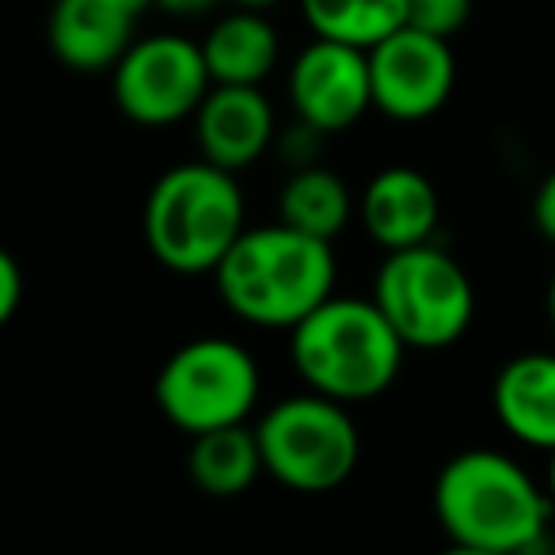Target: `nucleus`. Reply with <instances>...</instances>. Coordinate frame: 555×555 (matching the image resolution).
Returning <instances> with one entry per match:
<instances>
[{"label": "nucleus", "instance_id": "f257e3e1", "mask_svg": "<svg viewBox=\"0 0 555 555\" xmlns=\"http://www.w3.org/2000/svg\"><path fill=\"white\" fill-rule=\"evenodd\" d=\"M332 240L289 229L286 221L247 224L244 236L214 270L224 309L259 332H294L305 317L335 297Z\"/></svg>", "mask_w": 555, "mask_h": 555}, {"label": "nucleus", "instance_id": "b1692460", "mask_svg": "<svg viewBox=\"0 0 555 555\" xmlns=\"http://www.w3.org/2000/svg\"><path fill=\"white\" fill-rule=\"evenodd\" d=\"M232 9H251V12H274V9H282L286 0H229Z\"/></svg>", "mask_w": 555, "mask_h": 555}, {"label": "nucleus", "instance_id": "2eb2a0df", "mask_svg": "<svg viewBox=\"0 0 555 555\" xmlns=\"http://www.w3.org/2000/svg\"><path fill=\"white\" fill-rule=\"evenodd\" d=\"M202 54L214 85L262 88L282 62V35L270 12L229 9L202 35Z\"/></svg>", "mask_w": 555, "mask_h": 555}, {"label": "nucleus", "instance_id": "a211bd4d", "mask_svg": "<svg viewBox=\"0 0 555 555\" xmlns=\"http://www.w3.org/2000/svg\"><path fill=\"white\" fill-rule=\"evenodd\" d=\"M312 39H332L343 47L373 50L408 27V0H297Z\"/></svg>", "mask_w": 555, "mask_h": 555}, {"label": "nucleus", "instance_id": "dca6fc26", "mask_svg": "<svg viewBox=\"0 0 555 555\" xmlns=\"http://www.w3.org/2000/svg\"><path fill=\"white\" fill-rule=\"evenodd\" d=\"M186 468H191L194 487L206 491L209 499H236L247 487H255V479L267 476L259 434L247 423L198 434L186 453Z\"/></svg>", "mask_w": 555, "mask_h": 555}, {"label": "nucleus", "instance_id": "7ed1b4c3", "mask_svg": "<svg viewBox=\"0 0 555 555\" xmlns=\"http://www.w3.org/2000/svg\"><path fill=\"white\" fill-rule=\"evenodd\" d=\"M408 343L373 297H327L289 332V362L309 392L365 403L396 385Z\"/></svg>", "mask_w": 555, "mask_h": 555}, {"label": "nucleus", "instance_id": "bb28decb", "mask_svg": "<svg viewBox=\"0 0 555 555\" xmlns=\"http://www.w3.org/2000/svg\"><path fill=\"white\" fill-rule=\"evenodd\" d=\"M547 324H552V332H555V274H552V282H547Z\"/></svg>", "mask_w": 555, "mask_h": 555}, {"label": "nucleus", "instance_id": "ddd939ff", "mask_svg": "<svg viewBox=\"0 0 555 555\" xmlns=\"http://www.w3.org/2000/svg\"><path fill=\"white\" fill-rule=\"evenodd\" d=\"M358 217L373 244L385 247V255L434 244L441 221L438 186L411 164H388L365 183Z\"/></svg>", "mask_w": 555, "mask_h": 555}, {"label": "nucleus", "instance_id": "1a4fd4ad", "mask_svg": "<svg viewBox=\"0 0 555 555\" xmlns=\"http://www.w3.org/2000/svg\"><path fill=\"white\" fill-rule=\"evenodd\" d=\"M373 111L392 122H426L456 88V57L449 39L400 27L370 50Z\"/></svg>", "mask_w": 555, "mask_h": 555}, {"label": "nucleus", "instance_id": "9d476101", "mask_svg": "<svg viewBox=\"0 0 555 555\" xmlns=\"http://www.w3.org/2000/svg\"><path fill=\"white\" fill-rule=\"evenodd\" d=\"M286 100L297 122L324 138L358 126L373 111L370 50L309 39L286 69Z\"/></svg>", "mask_w": 555, "mask_h": 555}, {"label": "nucleus", "instance_id": "f3484780", "mask_svg": "<svg viewBox=\"0 0 555 555\" xmlns=\"http://www.w3.org/2000/svg\"><path fill=\"white\" fill-rule=\"evenodd\" d=\"M354 214L358 202L350 194L347 179L335 176L324 164L294 168L286 183H282V194H278V221H286L289 229H301L320 240L343 236L347 224L354 221Z\"/></svg>", "mask_w": 555, "mask_h": 555}, {"label": "nucleus", "instance_id": "aec40b11", "mask_svg": "<svg viewBox=\"0 0 555 555\" xmlns=\"http://www.w3.org/2000/svg\"><path fill=\"white\" fill-rule=\"evenodd\" d=\"M24 297H27L24 267H20L12 251H0V324L16 320V312L24 309Z\"/></svg>", "mask_w": 555, "mask_h": 555}, {"label": "nucleus", "instance_id": "6ab92c4d", "mask_svg": "<svg viewBox=\"0 0 555 555\" xmlns=\"http://www.w3.org/2000/svg\"><path fill=\"white\" fill-rule=\"evenodd\" d=\"M472 0H408V27L438 39H453L468 27Z\"/></svg>", "mask_w": 555, "mask_h": 555}, {"label": "nucleus", "instance_id": "4be33fe9", "mask_svg": "<svg viewBox=\"0 0 555 555\" xmlns=\"http://www.w3.org/2000/svg\"><path fill=\"white\" fill-rule=\"evenodd\" d=\"M532 224L547 244H555V171H547L544 183L532 194Z\"/></svg>", "mask_w": 555, "mask_h": 555}, {"label": "nucleus", "instance_id": "412c9836", "mask_svg": "<svg viewBox=\"0 0 555 555\" xmlns=\"http://www.w3.org/2000/svg\"><path fill=\"white\" fill-rule=\"evenodd\" d=\"M320 138H324L320 130H312V126H305V122H294L278 138V149H282V156H286L294 168H309V164H317Z\"/></svg>", "mask_w": 555, "mask_h": 555}, {"label": "nucleus", "instance_id": "5701e85b", "mask_svg": "<svg viewBox=\"0 0 555 555\" xmlns=\"http://www.w3.org/2000/svg\"><path fill=\"white\" fill-rule=\"evenodd\" d=\"M221 0H156V9L168 12V16H202Z\"/></svg>", "mask_w": 555, "mask_h": 555}, {"label": "nucleus", "instance_id": "6e6552de", "mask_svg": "<svg viewBox=\"0 0 555 555\" xmlns=\"http://www.w3.org/2000/svg\"><path fill=\"white\" fill-rule=\"evenodd\" d=\"M214 77H209L202 39L179 31L138 35L122 62L111 69V95L122 118L145 130H168L198 115Z\"/></svg>", "mask_w": 555, "mask_h": 555}, {"label": "nucleus", "instance_id": "423d86ee", "mask_svg": "<svg viewBox=\"0 0 555 555\" xmlns=\"http://www.w3.org/2000/svg\"><path fill=\"white\" fill-rule=\"evenodd\" d=\"M373 301L408 350H449L476 320L472 278L446 247L388 251L373 278Z\"/></svg>", "mask_w": 555, "mask_h": 555}, {"label": "nucleus", "instance_id": "0eeeda50", "mask_svg": "<svg viewBox=\"0 0 555 555\" xmlns=\"http://www.w3.org/2000/svg\"><path fill=\"white\" fill-rule=\"evenodd\" d=\"M153 396L176 430L198 438L224 426H244L251 418L262 396V373L244 343L202 335L171 350L156 373Z\"/></svg>", "mask_w": 555, "mask_h": 555}, {"label": "nucleus", "instance_id": "a878e982", "mask_svg": "<svg viewBox=\"0 0 555 555\" xmlns=\"http://www.w3.org/2000/svg\"><path fill=\"white\" fill-rule=\"evenodd\" d=\"M544 487H547V499L555 506V453H547V472H544Z\"/></svg>", "mask_w": 555, "mask_h": 555}, {"label": "nucleus", "instance_id": "cd10ccee", "mask_svg": "<svg viewBox=\"0 0 555 555\" xmlns=\"http://www.w3.org/2000/svg\"><path fill=\"white\" fill-rule=\"evenodd\" d=\"M552 4H555V0H552Z\"/></svg>", "mask_w": 555, "mask_h": 555}, {"label": "nucleus", "instance_id": "39448f33", "mask_svg": "<svg viewBox=\"0 0 555 555\" xmlns=\"http://www.w3.org/2000/svg\"><path fill=\"white\" fill-rule=\"evenodd\" d=\"M255 434L267 476L297 494L335 491L362 461V434L350 408L309 388L262 411Z\"/></svg>", "mask_w": 555, "mask_h": 555}, {"label": "nucleus", "instance_id": "9b49d317", "mask_svg": "<svg viewBox=\"0 0 555 555\" xmlns=\"http://www.w3.org/2000/svg\"><path fill=\"white\" fill-rule=\"evenodd\" d=\"M191 122L202 160L217 164L232 176L255 168L282 138L274 103L262 88L214 85Z\"/></svg>", "mask_w": 555, "mask_h": 555}, {"label": "nucleus", "instance_id": "393cba45", "mask_svg": "<svg viewBox=\"0 0 555 555\" xmlns=\"http://www.w3.org/2000/svg\"><path fill=\"white\" fill-rule=\"evenodd\" d=\"M438 555H502V552H483V547H464V544H449L446 552Z\"/></svg>", "mask_w": 555, "mask_h": 555}, {"label": "nucleus", "instance_id": "f03ea898", "mask_svg": "<svg viewBox=\"0 0 555 555\" xmlns=\"http://www.w3.org/2000/svg\"><path fill=\"white\" fill-rule=\"evenodd\" d=\"M434 514L449 544L502 555H532L555 506L547 487L499 449H464L434 479Z\"/></svg>", "mask_w": 555, "mask_h": 555}, {"label": "nucleus", "instance_id": "4468645a", "mask_svg": "<svg viewBox=\"0 0 555 555\" xmlns=\"http://www.w3.org/2000/svg\"><path fill=\"white\" fill-rule=\"evenodd\" d=\"M491 403L509 438L555 453V354L525 350L509 358L494 377Z\"/></svg>", "mask_w": 555, "mask_h": 555}, {"label": "nucleus", "instance_id": "20e7f679", "mask_svg": "<svg viewBox=\"0 0 555 555\" xmlns=\"http://www.w3.org/2000/svg\"><path fill=\"white\" fill-rule=\"evenodd\" d=\"M141 232L153 259L171 274H214L247 232L240 179L202 156L176 164L149 186Z\"/></svg>", "mask_w": 555, "mask_h": 555}, {"label": "nucleus", "instance_id": "f8f14e48", "mask_svg": "<svg viewBox=\"0 0 555 555\" xmlns=\"http://www.w3.org/2000/svg\"><path fill=\"white\" fill-rule=\"evenodd\" d=\"M141 16L130 0H54L47 16L50 54L73 73H111L138 42Z\"/></svg>", "mask_w": 555, "mask_h": 555}]
</instances>
